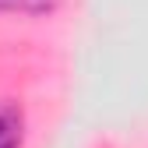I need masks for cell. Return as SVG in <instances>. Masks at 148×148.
I'll return each instance as SVG.
<instances>
[{
    "mask_svg": "<svg viewBox=\"0 0 148 148\" xmlns=\"http://www.w3.org/2000/svg\"><path fill=\"white\" fill-rule=\"evenodd\" d=\"M21 138H25L21 113L14 106L0 102V148H21Z\"/></svg>",
    "mask_w": 148,
    "mask_h": 148,
    "instance_id": "6da1fadb",
    "label": "cell"
},
{
    "mask_svg": "<svg viewBox=\"0 0 148 148\" xmlns=\"http://www.w3.org/2000/svg\"><path fill=\"white\" fill-rule=\"evenodd\" d=\"M60 7V0H0V14H21V18H46Z\"/></svg>",
    "mask_w": 148,
    "mask_h": 148,
    "instance_id": "7a4b0ae2",
    "label": "cell"
}]
</instances>
